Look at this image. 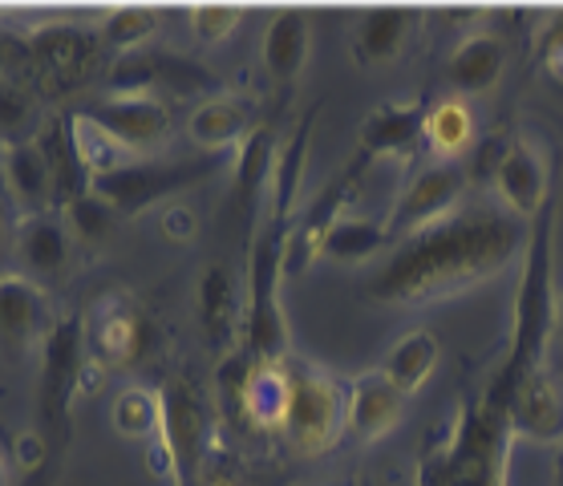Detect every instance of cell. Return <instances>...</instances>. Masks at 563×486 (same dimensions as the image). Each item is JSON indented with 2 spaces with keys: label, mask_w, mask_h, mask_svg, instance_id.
Returning <instances> with one entry per match:
<instances>
[{
  "label": "cell",
  "mask_w": 563,
  "mask_h": 486,
  "mask_svg": "<svg viewBox=\"0 0 563 486\" xmlns=\"http://www.w3.org/2000/svg\"><path fill=\"white\" fill-rule=\"evenodd\" d=\"M531 223L511 216L503 203L471 199L446 219L397 240L361 292L369 305L422 308L466 292L474 284L499 276L523 256Z\"/></svg>",
  "instance_id": "cell-1"
},
{
  "label": "cell",
  "mask_w": 563,
  "mask_h": 486,
  "mask_svg": "<svg viewBox=\"0 0 563 486\" xmlns=\"http://www.w3.org/2000/svg\"><path fill=\"white\" fill-rule=\"evenodd\" d=\"M523 268L515 284V308H511V341L503 353V365L495 369L487 385V397L507 406L515 385L527 373L543 369L548 341L555 333V195L548 207L531 219V235L523 247Z\"/></svg>",
  "instance_id": "cell-2"
},
{
  "label": "cell",
  "mask_w": 563,
  "mask_h": 486,
  "mask_svg": "<svg viewBox=\"0 0 563 486\" xmlns=\"http://www.w3.org/2000/svg\"><path fill=\"white\" fill-rule=\"evenodd\" d=\"M511 438L507 406L483 394L459 413L454 434L422 459L418 486H503Z\"/></svg>",
  "instance_id": "cell-3"
},
{
  "label": "cell",
  "mask_w": 563,
  "mask_h": 486,
  "mask_svg": "<svg viewBox=\"0 0 563 486\" xmlns=\"http://www.w3.org/2000/svg\"><path fill=\"white\" fill-rule=\"evenodd\" d=\"M288 373H292V401L284 418V438L296 454L320 459L345 438V385L308 361L288 365Z\"/></svg>",
  "instance_id": "cell-4"
},
{
  "label": "cell",
  "mask_w": 563,
  "mask_h": 486,
  "mask_svg": "<svg viewBox=\"0 0 563 486\" xmlns=\"http://www.w3.org/2000/svg\"><path fill=\"white\" fill-rule=\"evenodd\" d=\"M219 154H199V158H134L130 167L90 183V195H98L106 207H114L118 216H139L158 199L187 191L195 183H203L216 170Z\"/></svg>",
  "instance_id": "cell-5"
},
{
  "label": "cell",
  "mask_w": 563,
  "mask_h": 486,
  "mask_svg": "<svg viewBox=\"0 0 563 486\" xmlns=\"http://www.w3.org/2000/svg\"><path fill=\"white\" fill-rule=\"evenodd\" d=\"M106 81H110V93H151V98H163V102H167V93L203 102V98L223 90L219 77L203 62L183 57V53L151 49V45L139 53H126V57H114Z\"/></svg>",
  "instance_id": "cell-6"
},
{
  "label": "cell",
  "mask_w": 563,
  "mask_h": 486,
  "mask_svg": "<svg viewBox=\"0 0 563 486\" xmlns=\"http://www.w3.org/2000/svg\"><path fill=\"white\" fill-rule=\"evenodd\" d=\"M158 397H163V430L154 442L167 459V471H175L179 486H195V478L207 466V446H211V422H207L199 385L191 377H170Z\"/></svg>",
  "instance_id": "cell-7"
},
{
  "label": "cell",
  "mask_w": 563,
  "mask_h": 486,
  "mask_svg": "<svg viewBox=\"0 0 563 486\" xmlns=\"http://www.w3.org/2000/svg\"><path fill=\"white\" fill-rule=\"evenodd\" d=\"M41 418H45V430L53 434H65L69 426V413H74V401L81 397V377H86V320L65 317L53 324V333L45 336L41 345Z\"/></svg>",
  "instance_id": "cell-8"
},
{
  "label": "cell",
  "mask_w": 563,
  "mask_h": 486,
  "mask_svg": "<svg viewBox=\"0 0 563 486\" xmlns=\"http://www.w3.org/2000/svg\"><path fill=\"white\" fill-rule=\"evenodd\" d=\"M471 191V175L466 163H426L410 175V183L401 187V195L394 199L389 216H385V231L389 240H406L413 231L430 228L438 219H446L450 211L462 207V195Z\"/></svg>",
  "instance_id": "cell-9"
},
{
  "label": "cell",
  "mask_w": 563,
  "mask_h": 486,
  "mask_svg": "<svg viewBox=\"0 0 563 486\" xmlns=\"http://www.w3.org/2000/svg\"><path fill=\"white\" fill-rule=\"evenodd\" d=\"M81 114H90L98 126H106L130 154L139 158H158L170 142V106L151 93H106L98 102L77 106Z\"/></svg>",
  "instance_id": "cell-10"
},
{
  "label": "cell",
  "mask_w": 563,
  "mask_h": 486,
  "mask_svg": "<svg viewBox=\"0 0 563 486\" xmlns=\"http://www.w3.org/2000/svg\"><path fill=\"white\" fill-rule=\"evenodd\" d=\"M102 37L77 25H45L37 37H29V69L41 81V90H74L98 65Z\"/></svg>",
  "instance_id": "cell-11"
},
{
  "label": "cell",
  "mask_w": 563,
  "mask_h": 486,
  "mask_svg": "<svg viewBox=\"0 0 563 486\" xmlns=\"http://www.w3.org/2000/svg\"><path fill=\"white\" fill-rule=\"evenodd\" d=\"M490 191L499 195V203L519 216L523 223L548 207L551 191V179H548V163H543V154H539L536 142L527 139H511L507 142V151H503L499 167H495V179H490Z\"/></svg>",
  "instance_id": "cell-12"
},
{
  "label": "cell",
  "mask_w": 563,
  "mask_h": 486,
  "mask_svg": "<svg viewBox=\"0 0 563 486\" xmlns=\"http://www.w3.org/2000/svg\"><path fill=\"white\" fill-rule=\"evenodd\" d=\"M410 397L401 394L382 369L361 373L345 385V434L361 446L382 442L385 434H394V426L401 422Z\"/></svg>",
  "instance_id": "cell-13"
},
{
  "label": "cell",
  "mask_w": 563,
  "mask_h": 486,
  "mask_svg": "<svg viewBox=\"0 0 563 486\" xmlns=\"http://www.w3.org/2000/svg\"><path fill=\"white\" fill-rule=\"evenodd\" d=\"M244 305H247L244 288H240V276L231 272V264L211 259V264L199 272V284H195V308H199V324H203V336L211 353H228V349L240 341Z\"/></svg>",
  "instance_id": "cell-14"
},
{
  "label": "cell",
  "mask_w": 563,
  "mask_h": 486,
  "mask_svg": "<svg viewBox=\"0 0 563 486\" xmlns=\"http://www.w3.org/2000/svg\"><path fill=\"white\" fill-rule=\"evenodd\" d=\"M142 349V312L122 292H106L86 317V353L102 369L134 365Z\"/></svg>",
  "instance_id": "cell-15"
},
{
  "label": "cell",
  "mask_w": 563,
  "mask_h": 486,
  "mask_svg": "<svg viewBox=\"0 0 563 486\" xmlns=\"http://www.w3.org/2000/svg\"><path fill=\"white\" fill-rule=\"evenodd\" d=\"M53 308L45 300V288L29 280L25 272H4L0 276V341L16 353L33 345H45L53 333Z\"/></svg>",
  "instance_id": "cell-16"
},
{
  "label": "cell",
  "mask_w": 563,
  "mask_h": 486,
  "mask_svg": "<svg viewBox=\"0 0 563 486\" xmlns=\"http://www.w3.org/2000/svg\"><path fill=\"white\" fill-rule=\"evenodd\" d=\"M0 187L21 216H41L57 207V183L33 134L21 142H0Z\"/></svg>",
  "instance_id": "cell-17"
},
{
  "label": "cell",
  "mask_w": 563,
  "mask_h": 486,
  "mask_svg": "<svg viewBox=\"0 0 563 486\" xmlns=\"http://www.w3.org/2000/svg\"><path fill=\"white\" fill-rule=\"evenodd\" d=\"M507 426L515 438H531L539 446H551L563 438V394L551 382L548 369L527 373L507 397Z\"/></svg>",
  "instance_id": "cell-18"
},
{
  "label": "cell",
  "mask_w": 563,
  "mask_h": 486,
  "mask_svg": "<svg viewBox=\"0 0 563 486\" xmlns=\"http://www.w3.org/2000/svg\"><path fill=\"white\" fill-rule=\"evenodd\" d=\"M256 130V106L244 93L219 90L203 102H195L187 114V139L207 154H223L231 146H244L247 134Z\"/></svg>",
  "instance_id": "cell-19"
},
{
  "label": "cell",
  "mask_w": 563,
  "mask_h": 486,
  "mask_svg": "<svg viewBox=\"0 0 563 486\" xmlns=\"http://www.w3.org/2000/svg\"><path fill=\"white\" fill-rule=\"evenodd\" d=\"M503 69H507V45L499 33H471L450 49L442 65V81L450 86V98H478L499 86Z\"/></svg>",
  "instance_id": "cell-20"
},
{
  "label": "cell",
  "mask_w": 563,
  "mask_h": 486,
  "mask_svg": "<svg viewBox=\"0 0 563 486\" xmlns=\"http://www.w3.org/2000/svg\"><path fill=\"white\" fill-rule=\"evenodd\" d=\"M422 130H426L422 102H385L365 118L357 154L365 163H373V158H410L422 146Z\"/></svg>",
  "instance_id": "cell-21"
},
{
  "label": "cell",
  "mask_w": 563,
  "mask_h": 486,
  "mask_svg": "<svg viewBox=\"0 0 563 486\" xmlns=\"http://www.w3.org/2000/svg\"><path fill=\"white\" fill-rule=\"evenodd\" d=\"M74 235L65 228L62 211H41V216H21L16 223V252L13 256L25 264L29 280H53L69 264Z\"/></svg>",
  "instance_id": "cell-22"
},
{
  "label": "cell",
  "mask_w": 563,
  "mask_h": 486,
  "mask_svg": "<svg viewBox=\"0 0 563 486\" xmlns=\"http://www.w3.org/2000/svg\"><path fill=\"white\" fill-rule=\"evenodd\" d=\"M276 139H272V126H256L247 134V142L235 151V183H231V207L244 216L247 228H256L260 207L268 199L272 175H276Z\"/></svg>",
  "instance_id": "cell-23"
},
{
  "label": "cell",
  "mask_w": 563,
  "mask_h": 486,
  "mask_svg": "<svg viewBox=\"0 0 563 486\" xmlns=\"http://www.w3.org/2000/svg\"><path fill=\"white\" fill-rule=\"evenodd\" d=\"M418 21L422 16L413 9H369V13H361L357 29H353V62L365 65V69H382V65L397 62L410 45Z\"/></svg>",
  "instance_id": "cell-24"
},
{
  "label": "cell",
  "mask_w": 563,
  "mask_h": 486,
  "mask_svg": "<svg viewBox=\"0 0 563 486\" xmlns=\"http://www.w3.org/2000/svg\"><path fill=\"white\" fill-rule=\"evenodd\" d=\"M288 401H292L288 361H252L244 397H240V422L256 426V430H284Z\"/></svg>",
  "instance_id": "cell-25"
},
{
  "label": "cell",
  "mask_w": 563,
  "mask_h": 486,
  "mask_svg": "<svg viewBox=\"0 0 563 486\" xmlns=\"http://www.w3.org/2000/svg\"><path fill=\"white\" fill-rule=\"evenodd\" d=\"M308 45H312V16L300 9L272 13L264 41H260V62H264L272 81H280V86L296 81L308 62Z\"/></svg>",
  "instance_id": "cell-26"
},
{
  "label": "cell",
  "mask_w": 563,
  "mask_h": 486,
  "mask_svg": "<svg viewBox=\"0 0 563 486\" xmlns=\"http://www.w3.org/2000/svg\"><path fill=\"white\" fill-rule=\"evenodd\" d=\"M33 142L41 146V154H45V163H49V170H53V183H57V207L74 203V199H81V195H90V175H86L81 158H77L69 114L37 118Z\"/></svg>",
  "instance_id": "cell-27"
},
{
  "label": "cell",
  "mask_w": 563,
  "mask_h": 486,
  "mask_svg": "<svg viewBox=\"0 0 563 486\" xmlns=\"http://www.w3.org/2000/svg\"><path fill=\"white\" fill-rule=\"evenodd\" d=\"M478 122L466 98H442V102L426 106V130L422 146L434 163H462V154L478 146Z\"/></svg>",
  "instance_id": "cell-28"
},
{
  "label": "cell",
  "mask_w": 563,
  "mask_h": 486,
  "mask_svg": "<svg viewBox=\"0 0 563 486\" xmlns=\"http://www.w3.org/2000/svg\"><path fill=\"white\" fill-rule=\"evenodd\" d=\"M438 357H442L438 336L426 333V329H413V333H406L401 341L389 345V353H385V361H382V373L401 389V394L413 397L430 377H434Z\"/></svg>",
  "instance_id": "cell-29"
},
{
  "label": "cell",
  "mask_w": 563,
  "mask_h": 486,
  "mask_svg": "<svg viewBox=\"0 0 563 486\" xmlns=\"http://www.w3.org/2000/svg\"><path fill=\"white\" fill-rule=\"evenodd\" d=\"M389 247H394V240L385 231V219L373 223V219L361 216H341L333 228L324 231L320 256L336 259V264H361V259H382Z\"/></svg>",
  "instance_id": "cell-30"
},
{
  "label": "cell",
  "mask_w": 563,
  "mask_h": 486,
  "mask_svg": "<svg viewBox=\"0 0 563 486\" xmlns=\"http://www.w3.org/2000/svg\"><path fill=\"white\" fill-rule=\"evenodd\" d=\"M69 130H74V146H77V158H81V167H86V175L93 179H106V175H114V170L130 167L139 154H130L122 142L110 134L106 126H98L90 114H81V110H74L69 114Z\"/></svg>",
  "instance_id": "cell-31"
},
{
  "label": "cell",
  "mask_w": 563,
  "mask_h": 486,
  "mask_svg": "<svg viewBox=\"0 0 563 486\" xmlns=\"http://www.w3.org/2000/svg\"><path fill=\"white\" fill-rule=\"evenodd\" d=\"M110 422L118 434L154 442L163 430V397L154 389H142V385H126V389H118L114 406H110Z\"/></svg>",
  "instance_id": "cell-32"
},
{
  "label": "cell",
  "mask_w": 563,
  "mask_h": 486,
  "mask_svg": "<svg viewBox=\"0 0 563 486\" xmlns=\"http://www.w3.org/2000/svg\"><path fill=\"white\" fill-rule=\"evenodd\" d=\"M154 29H158V13L154 9H114V13L102 21V49H110L114 57H126V53H139L151 45Z\"/></svg>",
  "instance_id": "cell-33"
},
{
  "label": "cell",
  "mask_w": 563,
  "mask_h": 486,
  "mask_svg": "<svg viewBox=\"0 0 563 486\" xmlns=\"http://www.w3.org/2000/svg\"><path fill=\"white\" fill-rule=\"evenodd\" d=\"M62 219L77 243L93 247V243L110 240V231H114V223H118V211L114 207H106L98 195H81V199L62 207Z\"/></svg>",
  "instance_id": "cell-34"
},
{
  "label": "cell",
  "mask_w": 563,
  "mask_h": 486,
  "mask_svg": "<svg viewBox=\"0 0 563 486\" xmlns=\"http://www.w3.org/2000/svg\"><path fill=\"white\" fill-rule=\"evenodd\" d=\"M33 110H37V98H33V90H29L25 81L0 77V139L4 142L29 139L25 130H37Z\"/></svg>",
  "instance_id": "cell-35"
},
{
  "label": "cell",
  "mask_w": 563,
  "mask_h": 486,
  "mask_svg": "<svg viewBox=\"0 0 563 486\" xmlns=\"http://www.w3.org/2000/svg\"><path fill=\"white\" fill-rule=\"evenodd\" d=\"M191 21V33L203 45H219V41H228L235 29L244 25V9H231V4H199L187 13Z\"/></svg>",
  "instance_id": "cell-36"
},
{
  "label": "cell",
  "mask_w": 563,
  "mask_h": 486,
  "mask_svg": "<svg viewBox=\"0 0 563 486\" xmlns=\"http://www.w3.org/2000/svg\"><path fill=\"white\" fill-rule=\"evenodd\" d=\"M536 62L543 65V74H548L551 81H560V86H563V13L551 16L548 29L539 33Z\"/></svg>",
  "instance_id": "cell-37"
},
{
  "label": "cell",
  "mask_w": 563,
  "mask_h": 486,
  "mask_svg": "<svg viewBox=\"0 0 563 486\" xmlns=\"http://www.w3.org/2000/svg\"><path fill=\"white\" fill-rule=\"evenodd\" d=\"M16 223H21V216H16V203L4 195V187H0V276H4V264L13 259L16 252Z\"/></svg>",
  "instance_id": "cell-38"
},
{
  "label": "cell",
  "mask_w": 563,
  "mask_h": 486,
  "mask_svg": "<svg viewBox=\"0 0 563 486\" xmlns=\"http://www.w3.org/2000/svg\"><path fill=\"white\" fill-rule=\"evenodd\" d=\"M29 62V41H13L0 33V77H9L13 65H25Z\"/></svg>",
  "instance_id": "cell-39"
},
{
  "label": "cell",
  "mask_w": 563,
  "mask_h": 486,
  "mask_svg": "<svg viewBox=\"0 0 563 486\" xmlns=\"http://www.w3.org/2000/svg\"><path fill=\"white\" fill-rule=\"evenodd\" d=\"M195 486H240V478H235L228 466H211V471L203 466V474L195 478Z\"/></svg>",
  "instance_id": "cell-40"
},
{
  "label": "cell",
  "mask_w": 563,
  "mask_h": 486,
  "mask_svg": "<svg viewBox=\"0 0 563 486\" xmlns=\"http://www.w3.org/2000/svg\"><path fill=\"white\" fill-rule=\"evenodd\" d=\"M555 329H560V333H563V296H560V300H555Z\"/></svg>",
  "instance_id": "cell-41"
},
{
  "label": "cell",
  "mask_w": 563,
  "mask_h": 486,
  "mask_svg": "<svg viewBox=\"0 0 563 486\" xmlns=\"http://www.w3.org/2000/svg\"><path fill=\"white\" fill-rule=\"evenodd\" d=\"M0 486H9V462H4V454H0Z\"/></svg>",
  "instance_id": "cell-42"
}]
</instances>
